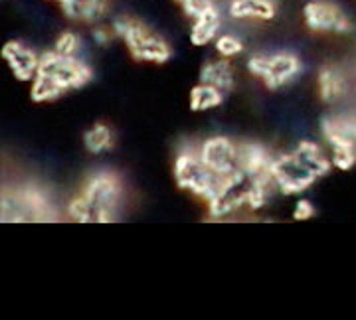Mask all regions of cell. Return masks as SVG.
<instances>
[{"mask_svg":"<svg viewBox=\"0 0 356 320\" xmlns=\"http://www.w3.org/2000/svg\"><path fill=\"white\" fill-rule=\"evenodd\" d=\"M93 79V71L79 58L62 56L48 50L40 53V65L36 77L30 81V101L50 103L60 99L67 91L86 87Z\"/></svg>","mask_w":356,"mask_h":320,"instance_id":"6da1fadb","label":"cell"},{"mask_svg":"<svg viewBox=\"0 0 356 320\" xmlns=\"http://www.w3.org/2000/svg\"><path fill=\"white\" fill-rule=\"evenodd\" d=\"M332 162L323 154V149L315 141H301L293 153L273 156L271 176L277 190L285 196L305 192L318 178L327 176Z\"/></svg>","mask_w":356,"mask_h":320,"instance_id":"7a4b0ae2","label":"cell"},{"mask_svg":"<svg viewBox=\"0 0 356 320\" xmlns=\"http://www.w3.org/2000/svg\"><path fill=\"white\" fill-rule=\"evenodd\" d=\"M111 24L117 32V38L125 44L133 60L147 64H166L172 58L170 44L139 18L121 14Z\"/></svg>","mask_w":356,"mask_h":320,"instance_id":"3957f363","label":"cell"},{"mask_svg":"<svg viewBox=\"0 0 356 320\" xmlns=\"http://www.w3.org/2000/svg\"><path fill=\"white\" fill-rule=\"evenodd\" d=\"M172 172L180 190L191 192L192 196L204 200L206 204L212 202L222 192L228 180V176H222L210 167H206L198 151H182L178 154Z\"/></svg>","mask_w":356,"mask_h":320,"instance_id":"277c9868","label":"cell"},{"mask_svg":"<svg viewBox=\"0 0 356 320\" xmlns=\"http://www.w3.org/2000/svg\"><path fill=\"white\" fill-rule=\"evenodd\" d=\"M121 182L113 172H97L83 184L81 196L88 202L91 224H111L121 202Z\"/></svg>","mask_w":356,"mask_h":320,"instance_id":"5b68a950","label":"cell"},{"mask_svg":"<svg viewBox=\"0 0 356 320\" xmlns=\"http://www.w3.org/2000/svg\"><path fill=\"white\" fill-rule=\"evenodd\" d=\"M303 64L293 51H273V53H255L248 60V71L259 81H264L267 90H281L291 83L301 74Z\"/></svg>","mask_w":356,"mask_h":320,"instance_id":"8992f818","label":"cell"},{"mask_svg":"<svg viewBox=\"0 0 356 320\" xmlns=\"http://www.w3.org/2000/svg\"><path fill=\"white\" fill-rule=\"evenodd\" d=\"M303 22L311 32L321 34H350L353 20L332 0H309L303 6Z\"/></svg>","mask_w":356,"mask_h":320,"instance_id":"52a82bcc","label":"cell"},{"mask_svg":"<svg viewBox=\"0 0 356 320\" xmlns=\"http://www.w3.org/2000/svg\"><path fill=\"white\" fill-rule=\"evenodd\" d=\"M321 133L331 146V162L339 170H350L356 165V141L344 127L343 117H325L321 121Z\"/></svg>","mask_w":356,"mask_h":320,"instance_id":"ba28073f","label":"cell"},{"mask_svg":"<svg viewBox=\"0 0 356 320\" xmlns=\"http://www.w3.org/2000/svg\"><path fill=\"white\" fill-rule=\"evenodd\" d=\"M198 154L206 167L222 176H229L240 170V144L228 139V137H210L200 144Z\"/></svg>","mask_w":356,"mask_h":320,"instance_id":"9c48e42d","label":"cell"},{"mask_svg":"<svg viewBox=\"0 0 356 320\" xmlns=\"http://www.w3.org/2000/svg\"><path fill=\"white\" fill-rule=\"evenodd\" d=\"M0 56L18 81H32L38 74L40 56L36 53V50H32L28 44L20 42V40H8L2 46Z\"/></svg>","mask_w":356,"mask_h":320,"instance_id":"30bf717a","label":"cell"},{"mask_svg":"<svg viewBox=\"0 0 356 320\" xmlns=\"http://www.w3.org/2000/svg\"><path fill=\"white\" fill-rule=\"evenodd\" d=\"M18 196V202L24 210L26 221H50L56 218L54 204L50 196L44 192L38 186H22L14 190Z\"/></svg>","mask_w":356,"mask_h":320,"instance_id":"8fae6325","label":"cell"},{"mask_svg":"<svg viewBox=\"0 0 356 320\" xmlns=\"http://www.w3.org/2000/svg\"><path fill=\"white\" fill-rule=\"evenodd\" d=\"M60 8L67 20L95 26L109 14L111 0H64Z\"/></svg>","mask_w":356,"mask_h":320,"instance_id":"7c38bea8","label":"cell"},{"mask_svg":"<svg viewBox=\"0 0 356 320\" xmlns=\"http://www.w3.org/2000/svg\"><path fill=\"white\" fill-rule=\"evenodd\" d=\"M228 14L236 20H259L271 22L277 16L275 0H232Z\"/></svg>","mask_w":356,"mask_h":320,"instance_id":"4fadbf2b","label":"cell"},{"mask_svg":"<svg viewBox=\"0 0 356 320\" xmlns=\"http://www.w3.org/2000/svg\"><path fill=\"white\" fill-rule=\"evenodd\" d=\"M273 154L259 142L240 144V168L248 176H264L271 172Z\"/></svg>","mask_w":356,"mask_h":320,"instance_id":"5bb4252c","label":"cell"},{"mask_svg":"<svg viewBox=\"0 0 356 320\" xmlns=\"http://www.w3.org/2000/svg\"><path fill=\"white\" fill-rule=\"evenodd\" d=\"M220 26H222V14L218 10V6L210 8L202 16L194 18L191 26V44L196 48H204L210 42L220 36Z\"/></svg>","mask_w":356,"mask_h":320,"instance_id":"9a60e30c","label":"cell"},{"mask_svg":"<svg viewBox=\"0 0 356 320\" xmlns=\"http://www.w3.org/2000/svg\"><path fill=\"white\" fill-rule=\"evenodd\" d=\"M348 90L346 77L334 65H323L317 76V91L323 103H337Z\"/></svg>","mask_w":356,"mask_h":320,"instance_id":"2e32d148","label":"cell"},{"mask_svg":"<svg viewBox=\"0 0 356 320\" xmlns=\"http://www.w3.org/2000/svg\"><path fill=\"white\" fill-rule=\"evenodd\" d=\"M200 81L214 85L222 91H232L236 87V76L229 60L220 58V60H210L200 67Z\"/></svg>","mask_w":356,"mask_h":320,"instance_id":"e0dca14e","label":"cell"},{"mask_svg":"<svg viewBox=\"0 0 356 320\" xmlns=\"http://www.w3.org/2000/svg\"><path fill=\"white\" fill-rule=\"evenodd\" d=\"M224 103V91L218 90L214 85H208V83H198L191 90V111L192 113H204V111H210V109H216Z\"/></svg>","mask_w":356,"mask_h":320,"instance_id":"ac0fdd59","label":"cell"},{"mask_svg":"<svg viewBox=\"0 0 356 320\" xmlns=\"http://www.w3.org/2000/svg\"><path fill=\"white\" fill-rule=\"evenodd\" d=\"M113 130L105 123H95L83 133V146L89 154H102L113 149Z\"/></svg>","mask_w":356,"mask_h":320,"instance_id":"d6986e66","label":"cell"},{"mask_svg":"<svg viewBox=\"0 0 356 320\" xmlns=\"http://www.w3.org/2000/svg\"><path fill=\"white\" fill-rule=\"evenodd\" d=\"M81 50V38L79 34L74 30H64L58 34V38L54 42V51L62 53V56H70V58H76L77 53Z\"/></svg>","mask_w":356,"mask_h":320,"instance_id":"ffe728a7","label":"cell"},{"mask_svg":"<svg viewBox=\"0 0 356 320\" xmlns=\"http://www.w3.org/2000/svg\"><path fill=\"white\" fill-rule=\"evenodd\" d=\"M214 48H216L218 56L220 58H236L243 51V42L238 36L234 34H220L216 40H214Z\"/></svg>","mask_w":356,"mask_h":320,"instance_id":"44dd1931","label":"cell"},{"mask_svg":"<svg viewBox=\"0 0 356 320\" xmlns=\"http://www.w3.org/2000/svg\"><path fill=\"white\" fill-rule=\"evenodd\" d=\"M172 2H175L178 8L182 10V14H184L186 18H191V20L202 16L204 12H208L210 8L216 6L214 0H172Z\"/></svg>","mask_w":356,"mask_h":320,"instance_id":"7402d4cb","label":"cell"},{"mask_svg":"<svg viewBox=\"0 0 356 320\" xmlns=\"http://www.w3.org/2000/svg\"><path fill=\"white\" fill-rule=\"evenodd\" d=\"M91 38H93V42H95L97 46L107 48V46H111L113 40L117 38V32H115L113 24L105 26L99 22V24H95L91 28Z\"/></svg>","mask_w":356,"mask_h":320,"instance_id":"603a6c76","label":"cell"},{"mask_svg":"<svg viewBox=\"0 0 356 320\" xmlns=\"http://www.w3.org/2000/svg\"><path fill=\"white\" fill-rule=\"evenodd\" d=\"M313 216H315V205L311 204L309 200H305V198L297 200V204L293 208V219L295 221H307Z\"/></svg>","mask_w":356,"mask_h":320,"instance_id":"cb8c5ba5","label":"cell"},{"mask_svg":"<svg viewBox=\"0 0 356 320\" xmlns=\"http://www.w3.org/2000/svg\"><path fill=\"white\" fill-rule=\"evenodd\" d=\"M50 2H58V4H62L64 0H50Z\"/></svg>","mask_w":356,"mask_h":320,"instance_id":"d4e9b609","label":"cell"}]
</instances>
